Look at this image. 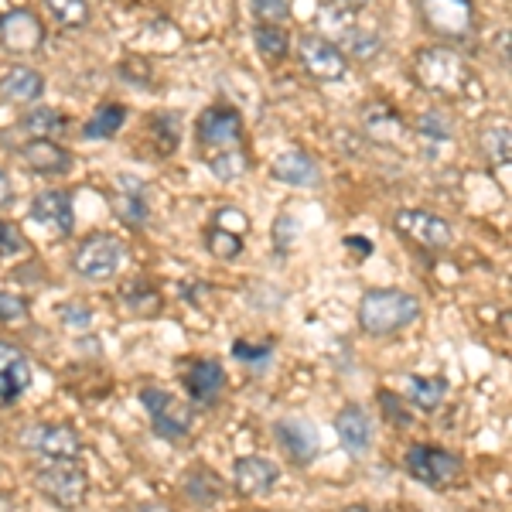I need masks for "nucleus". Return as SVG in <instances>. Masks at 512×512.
<instances>
[{"instance_id":"nucleus-1","label":"nucleus","mask_w":512,"mask_h":512,"mask_svg":"<svg viewBox=\"0 0 512 512\" xmlns=\"http://www.w3.org/2000/svg\"><path fill=\"white\" fill-rule=\"evenodd\" d=\"M420 318V301L396 287H376L359 301V325L369 335H396Z\"/></svg>"},{"instance_id":"nucleus-2","label":"nucleus","mask_w":512,"mask_h":512,"mask_svg":"<svg viewBox=\"0 0 512 512\" xmlns=\"http://www.w3.org/2000/svg\"><path fill=\"white\" fill-rule=\"evenodd\" d=\"M31 482H35L38 495H45L52 506L65 512L82 509V502L89 495V475L82 472L76 461H45V465L35 468Z\"/></svg>"},{"instance_id":"nucleus-3","label":"nucleus","mask_w":512,"mask_h":512,"mask_svg":"<svg viewBox=\"0 0 512 512\" xmlns=\"http://www.w3.org/2000/svg\"><path fill=\"white\" fill-rule=\"evenodd\" d=\"M417 82L427 89V93H437V96H461L472 82V72L468 65L461 62V55H454L451 48H424L417 55Z\"/></svg>"},{"instance_id":"nucleus-4","label":"nucleus","mask_w":512,"mask_h":512,"mask_svg":"<svg viewBox=\"0 0 512 512\" xmlns=\"http://www.w3.org/2000/svg\"><path fill=\"white\" fill-rule=\"evenodd\" d=\"M123 260H127L123 239L110 233H96L79 243L76 256H72V270H76L82 280H110L120 274Z\"/></svg>"},{"instance_id":"nucleus-5","label":"nucleus","mask_w":512,"mask_h":512,"mask_svg":"<svg viewBox=\"0 0 512 512\" xmlns=\"http://www.w3.org/2000/svg\"><path fill=\"white\" fill-rule=\"evenodd\" d=\"M410 478H417L420 485H431V489H444L454 485L461 475V458L451 454L448 448H437V444H410L407 458H403Z\"/></svg>"},{"instance_id":"nucleus-6","label":"nucleus","mask_w":512,"mask_h":512,"mask_svg":"<svg viewBox=\"0 0 512 512\" xmlns=\"http://www.w3.org/2000/svg\"><path fill=\"white\" fill-rule=\"evenodd\" d=\"M21 448L45 461H76L82 454V437L69 424H28L18 434Z\"/></svg>"},{"instance_id":"nucleus-7","label":"nucleus","mask_w":512,"mask_h":512,"mask_svg":"<svg viewBox=\"0 0 512 512\" xmlns=\"http://www.w3.org/2000/svg\"><path fill=\"white\" fill-rule=\"evenodd\" d=\"M140 403H144V410L151 414L154 434L164 437V441L175 444L192 434V410L181 407L171 393L158 390V386H144V390H140Z\"/></svg>"},{"instance_id":"nucleus-8","label":"nucleus","mask_w":512,"mask_h":512,"mask_svg":"<svg viewBox=\"0 0 512 512\" xmlns=\"http://www.w3.org/2000/svg\"><path fill=\"white\" fill-rule=\"evenodd\" d=\"M427 28L448 41H465L475 31V4L472 0H417Z\"/></svg>"},{"instance_id":"nucleus-9","label":"nucleus","mask_w":512,"mask_h":512,"mask_svg":"<svg viewBox=\"0 0 512 512\" xmlns=\"http://www.w3.org/2000/svg\"><path fill=\"white\" fill-rule=\"evenodd\" d=\"M195 137L209 154L233 151V147L243 144V117L233 106H209L195 123Z\"/></svg>"},{"instance_id":"nucleus-10","label":"nucleus","mask_w":512,"mask_h":512,"mask_svg":"<svg viewBox=\"0 0 512 512\" xmlns=\"http://www.w3.org/2000/svg\"><path fill=\"white\" fill-rule=\"evenodd\" d=\"M45 45V24L35 11L18 7V11L0 14V48L11 55H31Z\"/></svg>"},{"instance_id":"nucleus-11","label":"nucleus","mask_w":512,"mask_h":512,"mask_svg":"<svg viewBox=\"0 0 512 512\" xmlns=\"http://www.w3.org/2000/svg\"><path fill=\"white\" fill-rule=\"evenodd\" d=\"M396 229L427 253H441L451 246V226L441 216H431L424 209H400L396 212Z\"/></svg>"},{"instance_id":"nucleus-12","label":"nucleus","mask_w":512,"mask_h":512,"mask_svg":"<svg viewBox=\"0 0 512 512\" xmlns=\"http://www.w3.org/2000/svg\"><path fill=\"white\" fill-rule=\"evenodd\" d=\"M28 219L35 222V226L48 229L52 236H72V229H76V209H72V195L62 192V188H45V192L35 195V202H31L28 209Z\"/></svg>"},{"instance_id":"nucleus-13","label":"nucleus","mask_w":512,"mask_h":512,"mask_svg":"<svg viewBox=\"0 0 512 512\" xmlns=\"http://www.w3.org/2000/svg\"><path fill=\"white\" fill-rule=\"evenodd\" d=\"M301 65L311 79L318 82H335L345 76L349 62H345V52L335 45V41L321 38V35H304L301 38Z\"/></svg>"},{"instance_id":"nucleus-14","label":"nucleus","mask_w":512,"mask_h":512,"mask_svg":"<svg viewBox=\"0 0 512 512\" xmlns=\"http://www.w3.org/2000/svg\"><path fill=\"white\" fill-rule=\"evenodd\" d=\"M274 437L277 444L284 448L287 458L294 461L297 468L311 465L318 458V427L308 424L304 417H284L274 424Z\"/></svg>"},{"instance_id":"nucleus-15","label":"nucleus","mask_w":512,"mask_h":512,"mask_svg":"<svg viewBox=\"0 0 512 512\" xmlns=\"http://www.w3.org/2000/svg\"><path fill=\"white\" fill-rule=\"evenodd\" d=\"M181 383H185L192 403H198V407H216L222 390H226V369L216 359H195L188 362Z\"/></svg>"},{"instance_id":"nucleus-16","label":"nucleus","mask_w":512,"mask_h":512,"mask_svg":"<svg viewBox=\"0 0 512 512\" xmlns=\"http://www.w3.org/2000/svg\"><path fill=\"white\" fill-rule=\"evenodd\" d=\"M280 482V468L270 458H260V454H246V458H236L233 465V485L239 495H250V499H260V495H270Z\"/></svg>"},{"instance_id":"nucleus-17","label":"nucleus","mask_w":512,"mask_h":512,"mask_svg":"<svg viewBox=\"0 0 512 512\" xmlns=\"http://www.w3.org/2000/svg\"><path fill=\"white\" fill-rule=\"evenodd\" d=\"M31 359L21 345L0 338V403H14L31 386Z\"/></svg>"},{"instance_id":"nucleus-18","label":"nucleus","mask_w":512,"mask_h":512,"mask_svg":"<svg viewBox=\"0 0 512 512\" xmlns=\"http://www.w3.org/2000/svg\"><path fill=\"white\" fill-rule=\"evenodd\" d=\"M335 434L352 458H366L369 448H373V420L366 417V410H362L359 403H345V407L338 410Z\"/></svg>"},{"instance_id":"nucleus-19","label":"nucleus","mask_w":512,"mask_h":512,"mask_svg":"<svg viewBox=\"0 0 512 512\" xmlns=\"http://www.w3.org/2000/svg\"><path fill=\"white\" fill-rule=\"evenodd\" d=\"M21 161L28 164L35 175H45V178H55V175H65L72 168V154L59 147L55 140H35L31 137L28 144H21Z\"/></svg>"},{"instance_id":"nucleus-20","label":"nucleus","mask_w":512,"mask_h":512,"mask_svg":"<svg viewBox=\"0 0 512 512\" xmlns=\"http://www.w3.org/2000/svg\"><path fill=\"white\" fill-rule=\"evenodd\" d=\"M270 171H274L277 181H284V185H291V188H318L321 185L318 161L311 158L308 151H301V147H294V151L280 154Z\"/></svg>"},{"instance_id":"nucleus-21","label":"nucleus","mask_w":512,"mask_h":512,"mask_svg":"<svg viewBox=\"0 0 512 512\" xmlns=\"http://www.w3.org/2000/svg\"><path fill=\"white\" fill-rule=\"evenodd\" d=\"M181 492H185V499L192 502V506L212 509L222 499V492H226V482H222V478L212 472V468L198 465V468H192V472L185 475V482H181Z\"/></svg>"},{"instance_id":"nucleus-22","label":"nucleus","mask_w":512,"mask_h":512,"mask_svg":"<svg viewBox=\"0 0 512 512\" xmlns=\"http://www.w3.org/2000/svg\"><path fill=\"white\" fill-rule=\"evenodd\" d=\"M45 93V76L28 65H14L4 79H0V96L11 99V103H35Z\"/></svg>"},{"instance_id":"nucleus-23","label":"nucleus","mask_w":512,"mask_h":512,"mask_svg":"<svg viewBox=\"0 0 512 512\" xmlns=\"http://www.w3.org/2000/svg\"><path fill=\"white\" fill-rule=\"evenodd\" d=\"M113 209H117V216L127 222V226H144L147 216H151V205H147V198H144V188H140L134 178H120V192H117Z\"/></svg>"},{"instance_id":"nucleus-24","label":"nucleus","mask_w":512,"mask_h":512,"mask_svg":"<svg viewBox=\"0 0 512 512\" xmlns=\"http://www.w3.org/2000/svg\"><path fill=\"white\" fill-rule=\"evenodd\" d=\"M444 396H448V379L444 376H407V400L424 414H434L444 403Z\"/></svg>"},{"instance_id":"nucleus-25","label":"nucleus","mask_w":512,"mask_h":512,"mask_svg":"<svg viewBox=\"0 0 512 512\" xmlns=\"http://www.w3.org/2000/svg\"><path fill=\"white\" fill-rule=\"evenodd\" d=\"M253 45H256V52L263 55V62L277 65L287 59V52H291V35H287L284 24H256Z\"/></svg>"},{"instance_id":"nucleus-26","label":"nucleus","mask_w":512,"mask_h":512,"mask_svg":"<svg viewBox=\"0 0 512 512\" xmlns=\"http://www.w3.org/2000/svg\"><path fill=\"white\" fill-rule=\"evenodd\" d=\"M123 123H127V106L120 103H103L96 110V117L82 127V137L89 140H106V137H117L123 130Z\"/></svg>"},{"instance_id":"nucleus-27","label":"nucleus","mask_w":512,"mask_h":512,"mask_svg":"<svg viewBox=\"0 0 512 512\" xmlns=\"http://www.w3.org/2000/svg\"><path fill=\"white\" fill-rule=\"evenodd\" d=\"M21 127L35 140H48V137L62 134V130L69 127V120H65V113L52 110V106H35V110L21 117Z\"/></svg>"},{"instance_id":"nucleus-28","label":"nucleus","mask_w":512,"mask_h":512,"mask_svg":"<svg viewBox=\"0 0 512 512\" xmlns=\"http://www.w3.org/2000/svg\"><path fill=\"white\" fill-rule=\"evenodd\" d=\"M274 352H277V342L274 338H263V342H250V338H236L233 342V355L243 366L256 369V373H263V369L274 362Z\"/></svg>"},{"instance_id":"nucleus-29","label":"nucleus","mask_w":512,"mask_h":512,"mask_svg":"<svg viewBox=\"0 0 512 512\" xmlns=\"http://www.w3.org/2000/svg\"><path fill=\"white\" fill-rule=\"evenodd\" d=\"M362 123H366V130L376 140H396V137L403 134L400 113L390 110V106H369V110L362 113Z\"/></svg>"},{"instance_id":"nucleus-30","label":"nucleus","mask_w":512,"mask_h":512,"mask_svg":"<svg viewBox=\"0 0 512 512\" xmlns=\"http://www.w3.org/2000/svg\"><path fill=\"white\" fill-rule=\"evenodd\" d=\"M209 168L212 175L219 181H236L246 175V168H250V161H246L243 147H233V151H219V154H209Z\"/></svg>"},{"instance_id":"nucleus-31","label":"nucleus","mask_w":512,"mask_h":512,"mask_svg":"<svg viewBox=\"0 0 512 512\" xmlns=\"http://www.w3.org/2000/svg\"><path fill=\"white\" fill-rule=\"evenodd\" d=\"M45 7L52 11V18L62 28H82L89 21V4L86 0H45Z\"/></svg>"},{"instance_id":"nucleus-32","label":"nucleus","mask_w":512,"mask_h":512,"mask_svg":"<svg viewBox=\"0 0 512 512\" xmlns=\"http://www.w3.org/2000/svg\"><path fill=\"white\" fill-rule=\"evenodd\" d=\"M509 147H512V134H509L506 123H495V127H489L482 134V151L489 154L492 164H502V168H506V164H509Z\"/></svg>"},{"instance_id":"nucleus-33","label":"nucleus","mask_w":512,"mask_h":512,"mask_svg":"<svg viewBox=\"0 0 512 512\" xmlns=\"http://www.w3.org/2000/svg\"><path fill=\"white\" fill-rule=\"evenodd\" d=\"M205 246H209L212 256H219V260H236L239 253H243V239L233 229H219L212 226L209 233H205Z\"/></svg>"},{"instance_id":"nucleus-34","label":"nucleus","mask_w":512,"mask_h":512,"mask_svg":"<svg viewBox=\"0 0 512 512\" xmlns=\"http://www.w3.org/2000/svg\"><path fill=\"white\" fill-rule=\"evenodd\" d=\"M123 301H127L130 311H137V315H158L161 311V294L154 291V287H147L144 280H134V284L123 291Z\"/></svg>"},{"instance_id":"nucleus-35","label":"nucleus","mask_w":512,"mask_h":512,"mask_svg":"<svg viewBox=\"0 0 512 512\" xmlns=\"http://www.w3.org/2000/svg\"><path fill=\"white\" fill-rule=\"evenodd\" d=\"M379 35H373V31H359V28H349L342 35V45L338 48H345V52L352 55V59H373V55L379 52Z\"/></svg>"},{"instance_id":"nucleus-36","label":"nucleus","mask_w":512,"mask_h":512,"mask_svg":"<svg viewBox=\"0 0 512 512\" xmlns=\"http://www.w3.org/2000/svg\"><path fill=\"white\" fill-rule=\"evenodd\" d=\"M151 130L154 137H158V147L161 151H175L178 140H181V123L175 113H158V117L151 120Z\"/></svg>"},{"instance_id":"nucleus-37","label":"nucleus","mask_w":512,"mask_h":512,"mask_svg":"<svg viewBox=\"0 0 512 512\" xmlns=\"http://www.w3.org/2000/svg\"><path fill=\"white\" fill-rule=\"evenodd\" d=\"M379 407H383V417L390 420L393 427H410L414 424V417H410V410L403 407V400L390 390H379Z\"/></svg>"},{"instance_id":"nucleus-38","label":"nucleus","mask_w":512,"mask_h":512,"mask_svg":"<svg viewBox=\"0 0 512 512\" xmlns=\"http://www.w3.org/2000/svg\"><path fill=\"white\" fill-rule=\"evenodd\" d=\"M59 318L65 328H72V332L93 328V308H86V304H59Z\"/></svg>"},{"instance_id":"nucleus-39","label":"nucleus","mask_w":512,"mask_h":512,"mask_svg":"<svg viewBox=\"0 0 512 512\" xmlns=\"http://www.w3.org/2000/svg\"><path fill=\"white\" fill-rule=\"evenodd\" d=\"M24 318H28V301L18 294L0 291V321H4V325H18Z\"/></svg>"},{"instance_id":"nucleus-40","label":"nucleus","mask_w":512,"mask_h":512,"mask_svg":"<svg viewBox=\"0 0 512 512\" xmlns=\"http://www.w3.org/2000/svg\"><path fill=\"white\" fill-rule=\"evenodd\" d=\"M253 14L260 24H284L287 21V0H253Z\"/></svg>"},{"instance_id":"nucleus-41","label":"nucleus","mask_w":512,"mask_h":512,"mask_svg":"<svg viewBox=\"0 0 512 512\" xmlns=\"http://www.w3.org/2000/svg\"><path fill=\"white\" fill-rule=\"evenodd\" d=\"M417 127L424 130V134H431L437 140H444V137H451V127H448V120L441 117V113H424V117L417 120Z\"/></svg>"},{"instance_id":"nucleus-42","label":"nucleus","mask_w":512,"mask_h":512,"mask_svg":"<svg viewBox=\"0 0 512 512\" xmlns=\"http://www.w3.org/2000/svg\"><path fill=\"white\" fill-rule=\"evenodd\" d=\"M21 246H24V239H21L18 229L7 226V222H0V256H14V253H21Z\"/></svg>"},{"instance_id":"nucleus-43","label":"nucleus","mask_w":512,"mask_h":512,"mask_svg":"<svg viewBox=\"0 0 512 512\" xmlns=\"http://www.w3.org/2000/svg\"><path fill=\"white\" fill-rule=\"evenodd\" d=\"M11 198H14V185H11V178L0 171V205H11Z\"/></svg>"},{"instance_id":"nucleus-44","label":"nucleus","mask_w":512,"mask_h":512,"mask_svg":"<svg viewBox=\"0 0 512 512\" xmlns=\"http://www.w3.org/2000/svg\"><path fill=\"white\" fill-rule=\"evenodd\" d=\"M349 246H355V250H359V253H373V243H369V239H349Z\"/></svg>"},{"instance_id":"nucleus-45","label":"nucleus","mask_w":512,"mask_h":512,"mask_svg":"<svg viewBox=\"0 0 512 512\" xmlns=\"http://www.w3.org/2000/svg\"><path fill=\"white\" fill-rule=\"evenodd\" d=\"M140 512H171V506H164V502H144Z\"/></svg>"},{"instance_id":"nucleus-46","label":"nucleus","mask_w":512,"mask_h":512,"mask_svg":"<svg viewBox=\"0 0 512 512\" xmlns=\"http://www.w3.org/2000/svg\"><path fill=\"white\" fill-rule=\"evenodd\" d=\"M338 4H342L345 11H359V7H366L369 0H338Z\"/></svg>"},{"instance_id":"nucleus-47","label":"nucleus","mask_w":512,"mask_h":512,"mask_svg":"<svg viewBox=\"0 0 512 512\" xmlns=\"http://www.w3.org/2000/svg\"><path fill=\"white\" fill-rule=\"evenodd\" d=\"M345 512H369V509H366V506H349Z\"/></svg>"}]
</instances>
